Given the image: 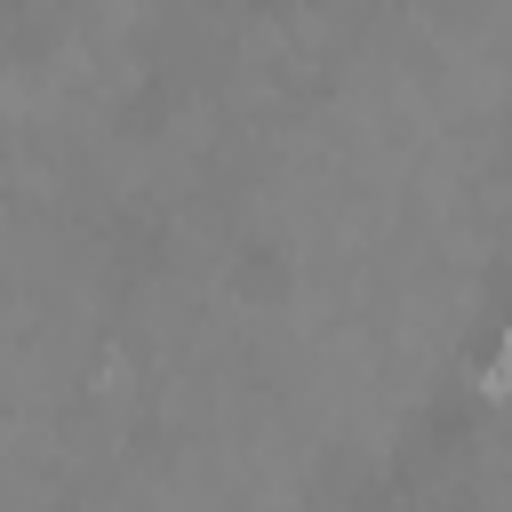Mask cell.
<instances>
[{
  "label": "cell",
  "instance_id": "1",
  "mask_svg": "<svg viewBox=\"0 0 512 512\" xmlns=\"http://www.w3.org/2000/svg\"><path fill=\"white\" fill-rule=\"evenodd\" d=\"M496 384H512V336H504V360H496Z\"/></svg>",
  "mask_w": 512,
  "mask_h": 512
}]
</instances>
